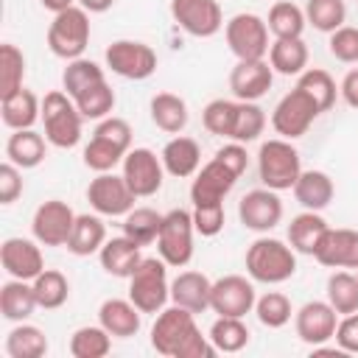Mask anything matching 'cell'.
<instances>
[{"label": "cell", "mask_w": 358, "mask_h": 358, "mask_svg": "<svg viewBox=\"0 0 358 358\" xmlns=\"http://www.w3.org/2000/svg\"><path fill=\"white\" fill-rule=\"evenodd\" d=\"M268 64L280 76H299L308 70V45L305 39H274L268 48Z\"/></svg>", "instance_id": "obj_33"}, {"label": "cell", "mask_w": 358, "mask_h": 358, "mask_svg": "<svg viewBox=\"0 0 358 358\" xmlns=\"http://www.w3.org/2000/svg\"><path fill=\"white\" fill-rule=\"evenodd\" d=\"M238 218L252 232H268L282 221V199L271 187H255L238 201Z\"/></svg>", "instance_id": "obj_17"}, {"label": "cell", "mask_w": 358, "mask_h": 358, "mask_svg": "<svg viewBox=\"0 0 358 358\" xmlns=\"http://www.w3.org/2000/svg\"><path fill=\"white\" fill-rule=\"evenodd\" d=\"M36 308L39 302L34 294V282L11 277L0 285V313L6 322H25Z\"/></svg>", "instance_id": "obj_27"}, {"label": "cell", "mask_w": 358, "mask_h": 358, "mask_svg": "<svg viewBox=\"0 0 358 358\" xmlns=\"http://www.w3.org/2000/svg\"><path fill=\"white\" fill-rule=\"evenodd\" d=\"M22 168H17L14 162H3L0 165V204H14L22 193Z\"/></svg>", "instance_id": "obj_53"}, {"label": "cell", "mask_w": 358, "mask_h": 358, "mask_svg": "<svg viewBox=\"0 0 358 358\" xmlns=\"http://www.w3.org/2000/svg\"><path fill=\"white\" fill-rule=\"evenodd\" d=\"M78 6L84 11H90V14H103V11H109L115 6V0H78Z\"/></svg>", "instance_id": "obj_56"}, {"label": "cell", "mask_w": 358, "mask_h": 358, "mask_svg": "<svg viewBox=\"0 0 358 358\" xmlns=\"http://www.w3.org/2000/svg\"><path fill=\"white\" fill-rule=\"evenodd\" d=\"M336 324H338V313L333 310V305L324 299H313V302H305L296 313H294V327H296V336L310 344V347H319L324 341H330L336 336Z\"/></svg>", "instance_id": "obj_18"}, {"label": "cell", "mask_w": 358, "mask_h": 358, "mask_svg": "<svg viewBox=\"0 0 358 358\" xmlns=\"http://www.w3.org/2000/svg\"><path fill=\"white\" fill-rule=\"evenodd\" d=\"M291 190H294V199L305 210H316V213H322L333 201V193H336L333 179L324 171H316V168L313 171H302Z\"/></svg>", "instance_id": "obj_29"}, {"label": "cell", "mask_w": 358, "mask_h": 358, "mask_svg": "<svg viewBox=\"0 0 358 358\" xmlns=\"http://www.w3.org/2000/svg\"><path fill=\"white\" fill-rule=\"evenodd\" d=\"M159 159L165 165V173H171L176 179H187V176H196V171L201 168V148L193 137L173 134L165 143Z\"/></svg>", "instance_id": "obj_24"}, {"label": "cell", "mask_w": 358, "mask_h": 358, "mask_svg": "<svg viewBox=\"0 0 358 358\" xmlns=\"http://www.w3.org/2000/svg\"><path fill=\"white\" fill-rule=\"evenodd\" d=\"M34 294L42 310H56L67 302L70 296V282L59 268H45L36 280H34Z\"/></svg>", "instance_id": "obj_42"}, {"label": "cell", "mask_w": 358, "mask_h": 358, "mask_svg": "<svg viewBox=\"0 0 358 358\" xmlns=\"http://www.w3.org/2000/svg\"><path fill=\"white\" fill-rule=\"evenodd\" d=\"M42 126L45 140L56 148H76L81 143V126L84 115L78 112L76 101L64 90H50L42 98Z\"/></svg>", "instance_id": "obj_4"}, {"label": "cell", "mask_w": 358, "mask_h": 358, "mask_svg": "<svg viewBox=\"0 0 358 358\" xmlns=\"http://www.w3.org/2000/svg\"><path fill=\"white\" fill-rule=\"evenodd\" d=\"M140 308L131 299H106L98 308V324H103L115 338H131L140 333Z\"/></svg>", "instance_id": "obj_26"}, {"label": "cell", "mask_w": 358, "mask_h": 358, "mask_svg": "<svg viewBox=\"0 0 358 358\" xmlns=\"http://www.w3.org/2000/svg\"><path fill=\"white\" fill-rule=\"evenodd\" d=\"M313 257L327 268H358V229L330 227Z\"/></svg>", "instance_id": "obj_21"}, {"label": "cell", "mask_w": 358, "mask_h": 358, "mask_svg": "<svg viewBox=\"0 0 358 358\" xmlns=\"http://www.w3.org/2000/svg\"><path fill=\"white\" fill-rule=\"evenodd\" d=\"M193 213L176 207V210H168L162 215V227H159V235H157V252L159 257L173 266V268H185L193 257Z\"/></svg>", "instance_id": "obj_8"}, {"label": "cell", "mask_w": 358, "mask_h": 358, "mask_svg": "<svg viewBox=\"0 0 358 358\" xmlns=\"http://www.w3.org/2000/svg\"><path fill=\"white\" fill-rule=\"evenodd\" d=\"M90 45V11L81 6H70L59 14H53V22L48 25V48L53 56L73 62L81 59Z\"/></svg>", "instance_id": "obj_6"}, {"label": "cell", "mask_w": 358, "mask_h": 358, "mask_svg": "<svg viewBox=\"0 0 358 358\" xmlns=\"http://www.w3.org/2000/svg\"><path fill=\"white\" fill-rule=\"evenodd\" d=\"M210 341L218 352H241L249 344V327L241 316H218L210 324Z\"/></svg>", "instance_id": "obj_39"}, {"label": "cell", "mask_w": 358, "mask_h": 358, "mask_svg": "<svg viewBox=\"0 0 358 358\" xmlns=\"http://www.w3.org/2000/svg\"><path fill=\"white\" fill-rule=\"evenodd\" d=\"M112 350V333L103 324H84L70 336L73 358H103Z\"/></svg>", "instance_id": "obj_37"}, {"label": "cell", "mask_w": 358, "mask_h": 358, "mask_svg": "<svg viewBox=\"0 0 358 358\" xmlns=\"http://www.w3.org/2000/svg\"><path fill=\"white\" fill-rule=\"evenodd\" d=\"M336 347L344 350V352H352L358 355V310L355 313H347L338 319L336 324Z\"/></svg>", "instance_id": "obj_54"}, {"label": "cell", "mask_w": 358, "mask_h": 358, "mask_svg": "<svg viewBox=\"0 0 358 358\" xmlns=\"http://www.w3.org/2000/svg\"><path fill=\"white\" fill-rule=\"evenodd\" d=\"M255 313H257V322H260L263 327L277 330V327H285V324L291 322L294 308H291V299H288L282 291H266L263 296H257Z\"/></svg>", "instance_id": "obj_48"}, {"label": "cell", "mask_w": 358, "mask_h": 358, "mask_svg": "<svg viewBox=\"0 0 358 358\" xmlns=\"http://www.w3.org/2000/svg\"><path fill=\"white\" fill-rule=\"evenodd\" d=\"M148 112H151L154 126L162 129L165 134H179L187 126V117H190L185 98H179L173 92H157L148 103Z\"/></svg>", "instance_id": "obj_32"}, {"label": "cell", "mask_w": 358, "mask_h": 358, "mask_svg": "<svg viewBox=\"0 0 358 358\" xmlns=\"http://www.w3.org/2000/svg\"><path fill=\"white\" fill-rule=\"evenodd\" d=\"M338 95L344 98L347 106L358 109V67H352V70L341 78V84H338Z\"/></svg>", "instance_id": "obj_55"}, {"label": "cell", "mask_w": 358, "mask_h": 358, "mask_svg": "<svg viewBox=\"0 0 358 358\" xmlns=\"http://www.w3.org/2000/svg\"><path fill=\"white\" fill-rule=\"evenodd\" d=\"M22 81H25V53L17 45L3 42L0 45V101L22 90Z\"/></svg>", "instance_id": "obj_41"}, {"label": "cell", "mask_w": 358, "mask_h": 358, "mask_svg": "<svg viewBox=\"0 0 358 358\" xmlns=\"http://www.w3.org/2000/svg\"><path fill=\"white\" fill-rule=\"evenodd\" d=\"M92 134L112 140V143H115V145H120L123 151H129V148H131V126H129L123 117L109 115V117L98 120V126H95V131H92Z\"/></svg>", "instance_id": "obj_52"}, {"label": "cell", "mask_w": 358, "mask_h": 358, "mask_svg": "<svg viewBox=\"0 0 358 358\" xmlns=\"http://www.w3.org/2000/svg\"><path fill=\"white\" fill-rule=\"evenodd\" d=\"M305 20L322 34H333L336 28L344 25L347 20V6L344 0H308L305 3Z\"/></svg>", "instance_id": "obj_45"}, {"label": "cell", "mask_w": 358, "mask_h": 358, "mask_svg": "<svg viewBox=\"0 0 358 358\" xmlns=\"http://www.w3.org/2000/svg\"><path fill=\"white\" fill-rule=\"evenodd\" d=\"M143 246L134 243L131 238L126 235H117V238H106V243L101 246L98 252V260H101V268L117 280H129L134 274V268L140 266L143 260Z\"/></svg>", "instance_id": "obj_22"}, {"label": "cell", "mask_w": 358, "mask_h": 358, "mask_svg": "<svg viewBox=\"0 0 358 358\" xmlns=\"http://www.w3.org/2000/svg\"><path fill=\"white\" fill-rule=\"evenodd\" d=\"M266 129V112L257 106V101H238V115L232 126V143H252Z\"/></svg>", "instance_id": "obj_47"}, {"label": "cell", "mask_w": 358, "mask_h": 358, "mask_svg": "<svg viewBox=\"0 0 358 358\" xmlns=\"http://www.w3.org/2000/svg\"><path fill=\"white\" fill-rule=\"evenodd\" d=\"M268 25L263 17L252 14V11H241L235 17L227 20L224 25V36L229 50L235 53L238 62H249V59H266L268 53Z\"/></svg>", "instance_id": "obj_9"}, {"label": "cell", "mask_w": 358, "mask_h": 358, "mask_svg": "<svg viewBox=\"0 0 358 358\" xmlns=\"http://www.w3.org/2000/svg\"><path fill=\"white\" fill-rule=\"evenodd\" d=\"M224 201L215 204H193V227L204 238H215L224 229Z\"/></svg>", "instance_id": "obj_51"}, {"label": "cell", "mask_w": 358, "mask_h": 358, "mask_svg": "<svg viewBox=\"0 0 358 358\" xmlns=\"http://www.w3.org/2000/svg\"><path fill=\"white\" fill-rule=\"evenodd\" d=\"M327 229H330V224L316 210H302L288 224V243L294 246V252L313 257L319 243H322V238L327 235Z\"/></svg>", "instance_id": "obj_25"}, {"label": "cell", "mask_w": 358, "mask_h": 358, "mask_svg": "<svg viewBox=\"0 0 358 358\" xmlns=\"http://www.w3.org/2000/svg\"><path fill=\"white\" fill-rule=\"evenodd\" d=\"M319 115H322V109L316 106V101L302 87H294L291 92H285L277 101V106L271 112V126H274V131L280 137L296 140V137H302L310 129V123Z\"/></svg>", "instance_id": "obj_10"}, {"label": "cell", "mask_w": 358, "mask_h": 358, "mask_svg": "<svg viewBox=\"0 0 358 358\" xmlns=\"http://www.w3.org/2000/svg\"><path fill=\"white\" fill-rule=\"evenodd\" d=\"M159 227H162V213H157L154 207H131L123 215V235L140 246L157 243Z\"/></svg>", "instance_id": "obj_36"}, {"label": "cell", "mask_w": 358, "mask_h": 358, "mask_svg": "<svg viewBox=\"0 0 358 358\" xmlns=\"http://www.w3.org/2000/svg\"><path fill=\"white\" fill-rule=\"evenodd\" d=\"M106 67L129 81H143L157 70V50L140 39H117L103 53Z\"/></svg>", "instance_id": "obj_11"}, {"label": "cell", "mask_w": 358, "mask_h": 358, "mask_svg": "<svg viewBox=\"0 0 358 358\" xmlns=\"http://www.w3.org/2000/svg\"><path fill=\"white\" fill-rule=\"evenodd\" d=\"M129 299L143 313H159L171 299L168 263L162 257H143L134 274L129 277Z\"/></svg>", "instance_id": "obj_7"}, {"label": "cell", "mask_w": 358, "mask_h": 358, "mask_svg": "<svg viewBox=\"0 0 358 358\" xmlns=\"http://www.w3.org/2000/svg\"><path fill=\"white\" fill-rule=\"evenodd\" d=\"M268 31L274 39H299L305 34V8H299L291 0H277L268 8V20H266Z\"/></svg>", "instance_id": "obj_34"}, {"label": "cell", "mask_w": 358, "mask_h": 358, "mask_svg": "<svg viewBox=\"0 0 358 358\" xmlns=\"http://www.w3.org/2000/svg\"><path fill=\"white\" fill-rule=\"evenodd\" d=\"M246 274L255 282L280 285L296 274V252L294 246L277 241V238H257L246 249Z\"/></svg>", "instance_id": "obj_3"}, {"label": "cell", "mask_w": 358, "mask_h": 358, "mask_svg": "<svg viewBox=\"0 0 358 358\" xmlns=\"http://www.w3.org/2000/svg\"><path fill=\"white\" fill-rule=\"evenodd\" d=\"M48 11H53V14H59V11H64V8H70V6H76L78 0H39Z\"/></svg>", "instance_id": "obj_57"}, {"label": "cell", "mask_w": 358, "mask_h": 358, "mask_svg": "<svg viewBox=\"0 0 358 358\" xmlns=\"http://www.w3.org/2000/svg\"><path fill=\"white\" fill-rule=\"evenodd\" d=\"M210 291H213V280L201 271H179L171 280V302L193 313L210 310Z\"/></svg>", "instance_id": "obj_23"}, {"label": "cell", "mask_w": 358, "mask_h": 358, "mask_svg": "<svg viewBox=\"0 0 358 358\" xmlns=\"http://www.w3.org/2000/svg\"><path fill=\"white\" fill-rule=\"evenodd\" d=\"M257 294L252 280L241 277V274H227L221 280L213 282L210 291V310L218 316H246L249 310H255Z\"/></svg>", "instance_id": "obj_16"}, {"label": "cell", "mask_w": 358, "mask_h": 358, "mask_svg": "<svg viewBox=\"0 0 358 358\" xmlns=\"http://www.w3.org/2000/svg\"><path fill=\"white\" fill-rule=\"evenodd\" d=\"M0 115H3V123L17 131V129H34V123L42 117V101L28 90H17L14 95L3 98L0 101Z\"/></svg>", "instance_id": "obj_28"}, {"label": "cell", "mask_w": 358, "mask_h": 358, "mask_svg": "<svg viewBox=\"0 0 358 358\" xmlns=\"http://www.w3.org/2000/svg\"><path fill=\"white\" fill-rule=\"evenodd\" d=\"M296 87H302V90L316 101V106H319L322 112L333 109L336 95H338V87H336L333 76H330L327 70H322V67H308L305 73H299Z\"/></svg>", "instance_id": "obj_43"}, {"label": "cell", "mask_w": 358, "mask_h": 358, "mask_svg": "<svg viewBox=\"0 0 358 358\" xmlns=\"http://www.w3.org/2000/svg\"><path fill=\"white\" fill-rule=\"evenodd\" d=\"M134 193H131V187H129V182L123 179V173L117 176V173H112V171H106V173H98L92 182H90V187H87V201H90V207L98 213V215H112V218H117V215H126L131 207H134Z\"/></svg>", "instance_id": "obj_14"}, {"label": "cell", "mask_w": 358, "mask_h": 358, "mask_svg": "<svg viewBox=\"0 0 358 358\" xmlns=\"http://www.w3.org/2000/svg\"><path fill=\"white\" fill-rule=\"evenodd\" d=\"M76 224V213L62 199H48L36 207L31 218V232L42 246H67Z\"/></svg>", "instance_id": "obj_13"}, {"label": "cell", "mask_w": 358, "mask_h": 358, "mask_svg": "<svg viewBox=\"0 0 358 358\" xmlns=\"http://www.w3.org/2000/svg\"><path fill=\"white\" fill-rule=\"evenodd\" d=\"M173 22L199 39H210L224 28V11L218 0H171Z\"/></svg>", "instance_id": "obj_12"}, {"label": "cell", "mask_w": 358, "mask_h": 358, "mask_svg": "<svg viewBox=\"0 0 358 358\" xmlns=\"http://www.w3.org/2000/svg\"><path fill=\"white\" fill-rule=\"evenodd\" d=\"M274 81V70L266 59H249L238 62L229 73V90L235 101H260Z\"/></svg>", "instance_id": "obj_20"}, {"label": "cell", "mask_w": 358, "mask_h": 358, "mask_svg": "<svg viewBox=\"0 0 358 358\" xmlns=\"http://www.w3.org/2000/svg\"><path fill=\"white\" fill-rule=\"evenodd\" d=\"M126 154H129V151H123V148L115 145L112 140L92 134L90 143L84 145V154H81V157H84V165H87L90 171L106 173V171H115V165H120Z\"/></svg>", "instance_id": "obj_44"}, {"label": "cell", "mask_w": 358, "mask_h": 358, "mask_svg": "<svg viewBox=\"0 0 358 358\" xmlns=\"http://www.w3.org/2000/svg\"><path fill=\"white\" fill-rule=\"evenodd\" d=\"M327 50L336 62L344 64H355L358 62V28L355 25H341L330 34L327 39Z\"/></svg>", "instance_id": "obj_50"}, {"label": "cell", "mask_w": 358, "mask_h": 358, "mask_svg": "<svg viewBox=\"0 0 358 358\" xmlns=\"http://www.w3.org/2000/svg\"><path fill=\"white\" fill-rule=\"evenodd\" d=\"M302 173V162H299V151L291 145V140L285 137H274L266 140L257 151V176L263 182V187L271 190H291L296 185Z\"/></svg>", "instance_id": "obj_5"}, {"label": "cell", "mask_w": 358, "mask_h": 358, "mask_svg": "<svg viewBox=\"0 0 358 358\" xmlns=\"http://www.w3.org/2000/svg\"><path fill=\"white\" fill-rule=\"evenodd\" d=\"M73 101H76L78 112L84 115V120H103L115 109V90L106 81H101V84L84 90L81 95H76Z\"/></svg>", "instance_id": "obj_46"}, {"label": "cell", "mask_w": 358, "mask_h": 358, "mask_svg": "<svg viewBox=\"0 0 358 358\" xmlns=\"http://www.w3.org/2000/svg\"><path fill=\"white\" fill-rule=\"evenodd\" d=\"M123 179L129 182L137 199H148L159 193L165 179V165L151 148H129V154L123 157Z\"/></svg>", "instance_id": "obj_15"}, {"label": "cell", "mask_w": 358, "mask_h": 358, "mask_svg": "<svg viewBox=\"0 0 358 358\" xmlns=\"http://www.w3.org/2000/svg\"><path fill=\"white\" fill-rule=\"evenodd\" d=\"M8 358H42L48 352V338L36 324L17 322L6 336Z\"/></svg>", "instance_id": "obj_35"}, {"label": "cell", "mask_w": 358, "mask_h": 358, "mask_svg": "<svg viewBox=\"0 0 358 358\" xmlns=\"http://www.w3.org/2000/svg\"><path fill=\"white\" fill-rule=\"evenodd\" d=\"M235 115H238V101L229 98H213L204 112H201V123L210 134L215 137H232V126H235Z\"/></svg>", "instance_id": "obj_49"}, {"label": "cell", "mask_w": 358, "mask_h": 358, "mask_svg": "<svg viewBox=\"0 0 358 358\" xmlns=\"http://www.w3.org/2000/svg\"><path fill=\"white\" fill-rule=\"evenodd\" d=\"M101 81H106L103 67L95 64L92 59H84V56L67 62V67H64V73H62V90H64L70 98L81 95L84 90H90V87H95V84H101Z\"/></svg>", "instance_id": "obj_38"}, {"label": "cell", "mask_w": 358, "mask_h": 358, "mask_svg": "<svg viewBox=\"0 0 358 358\" xmlns=\"http://www.w3.org/2000/svg\"><path fill=\"white\" fill-rule=\"evenodd\" d=\"M327 302L338 316L358 310V277L355 271H333L327 277Z\"/></svg>", "instance_id": "obj_40"}, {"label": "cell", "mask_w": 358, "mask_h": 358, "mask_svg": "<svg viewBox=\"0 0 358 358\" xmlns=\"http://www.w3.org/2000/svg\"><path fill=\"white\" fill-rule=\"evenodd\" d=\"M36 243H39L36 238L34 241H28V238H6L3 241L0 263H3L8 277L34 282L45 271V257H42V249Z\"/></svg>", "instance_id": "obj_19"}, {"label": "cell", "mask_w": 358, "mask_h": 358, "mask_svg": "<svg viewBox=\"0 0 358 358\" xmlns=\"http://www.w3.org/2000/svg\"><path fill=\"white\" fill-rule=\"evenodd\" d=\"M151 347L165 358H213L218 352L210 336H201L196 313L182 305L157 313V322L151 324Z\"/></svg>", "instance_id": "obj_1"}, {"label": "cell", "mask_w": 358, "mask_h": 358, "mask_svg": "<svg viewBox=\"0 0 358 358\" xmlns=\"http://www.w3.org/2000/svg\"><path fill=\"white\" fill-rule=\"evenodd\" d=\"M103 243H106V227H103L101 215H90V213L76 215V224H73V232L67 241V252H73L76 257H90V255H98Z\"/></svg>", "instance_id": "obj_30"}, {"label": "cell", "mask_w": 358, "mask_h": 358, "mask_svg": "<svg viewBox=\"0 0 358 358\" xmlns=\"http://www.w3.org/2000/svg\"><path fill=\"white\" fill-rule=\"evenodd\" d=\"M6 159L14 162L17 168L28 171L36 168L45 159V137L34 129H17L6 140Z\"/></svg>", "instance_id": "obj_31"}, {"label": "cell", "mask_w": 358, "mask_h": 358, "mask_svg": "<svg viewBox=\"0 0 358 358\" xmlns=\"http://www.w3.org/2000/svg\"><path fill=\"white\" fill-rule=\"evenodd\" d=\"M355 277H358V268H355Z\"/></svg>", "instance_id": "obj_58"}, {"label": "cell", "mask_w": 358, "mask_h": 358, "mask_svg": "<svg viewBox=\"0 0 358 358\" xmlns=\"http://www.w3.org/2000/svg\"><path fill=\"white\" fill-rule=\"evenodd\" d=\"M246 148L243 143H227L224 148H218L213 154V159L207 165H201L196 171V179L190 185V201L193 204H215L224 201V196L235 187V182L241 179V173L246 171Z\"/></svg>", "instance_id": "obj_2"}]
</instances>
